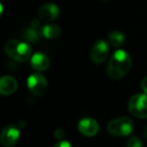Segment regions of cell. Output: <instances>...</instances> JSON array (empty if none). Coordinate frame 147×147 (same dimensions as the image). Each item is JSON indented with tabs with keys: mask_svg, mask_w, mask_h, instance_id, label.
Listing matches in <instances>:
<instances>
[{
	"mask_svg": "<svg viewBox=\"0 0 147 147\" xmlns=\"http://www.w3.org/2000/svg\"><path fill=\"white\" fill-rule=\"evenodd\" d=\"M132 61L124 49H117L112 55L107 67V74L112 80H119L130 71Z\"/></svg>",
	"mask_w": 147,
	"mask_h": 147,
	"instance_id": "cell-1",
	"label": "cell"
},
{
	"mask_svg": "<svg viewBox=\"0 0 147 147\" xmlns=\"http://www.w3.org/2000/svg\"><path fill=\"white\" fill-rule=\"evenodd\" d=\"M4 51L7 55L16 61H26L29 59L31 55V47L25 41L16 40V39H10L6 41L4 45Z\"/></svg>",
	"mask_w": 147,
	"mask_h": 147,
	"instance_id": "cell-2",
	"label": "cell"
},
{
	"mask_svg": "<svg viewBox=\"0 0 147 147\" xmlns=\"http://www.w3.org/2000/svg\"><path fill=\"white\" fill-rule=\"evenodd\" d=\"M109 134L116 137H125L130 135L134 130V123L132 119L127 116H122L113 119L107 125Z\"/></svg>",
	"mask_w": 147,
	"mask_h": 147,
	"instance_id": "cell-3",
	"label": "cell"
},
{
	"mask_svg": "<svg viewBox=\"0 0 147 147\" xmlns=\"http://www.w3.org/2000/svg\"><path fill=\"white\" fill-rule=\"evenodd\" d=\"M128 110L133 116L147 118V94H136L129 100Z\"/></svg>",
	"mask_w": 147,
	"mask_h": 147,
	"instance_id": "cell-4",
	"label": "cell"
},
{
	"mask_svg": "<svg viewBox=\"0 0 147 147\" xmlns=\"http://www.w3.org/2000/svg\"><path fill=\"white\" fill-rule=\"evenodd\" d=\"M27 88L34 96H43L47 90V81L40 73H34L27 79Z\"/></svg>",
	"mask_w": 147,
	"mask_h": 147,
	"instance_id": "cell-5",
	"label": "cell"
},
{
	"mask_svg": "<svg viewBox=\"0 0 147 147\" xmlns=\"http://www.w3.org/2000/svg\"><path fill=\"white\" fill-rule=\"evenodd\" d=\"M20 130L15 125H7L0 134V142L3 147H13L19 140Z\"/></svg>",
	"mask_w": 147,
	"mask_h": 147,
	"instance_id": "cell-6",
	"label": "cell"
},
{
	"mask_svg": "<svg viewBox=\"0 0 147 147\" xmlns=\"http://www.w3.org/2000/svg\"><path fill=\"white\" fill-rule=\"evenodd\" d=\"M109 55V45L105 40L99 39L94 43L91 51V59L95 63H103Z\"/></svg>",
	"mask_w": 147,
	"mask_h": 147,
	"instance_id": "cell-7",
	"label": "cell"
},
{
	"mask_svg": "<svg viewBox=\"0 0 147 147\" xmlns=\"http://www.w3.org/2000/svg\"><path fill=\"white\" fill-rule=\"evenodd\" d=\"M78 129L80 133H82L84 136L87 137H93L99 132V124L95 119L86 117L80 120L78 124Z\"/></svg>",
	"mask_w": 147,
	"mask_h": 147,
	"instance_id": "cell-8",
	"label": "cell"
},
{
	"mask_svg": "<svg viewBox=\"0 0 147 147\" xmlns=\"http://www.w3.org/2000/svg\"><path fill=\"white\" fill-rule=\"evenodd\" d=\"M39 21L37 19L31 22V24L29 26H26L25 28H23L21 36L24 40H26L27 42H37L40 36V26H39Z\"/></svg>",
	"mask_w": 147,
	"mask_h": 147,
	"instance_id": "cell-9",
	"label": "cell"
},
{
	"mask_svg": "<svg viewBox=\"0 0 147 147\" xmlns=\"http://www.w3.org/2000/svg\"><path fill=\"white\" fill-rule=\"evenodd\" d=\"M59 15V8L53 3H45L39 8L38 17L43 21H53Z\"/></svg>",
	"mask_w": 147,
	"mask_h": 147,
	"instance_id": "cell-10",
	"label": "cell"
},
{
	"mask_svg": "<svg viewBox=\"0 0 147 147\" xmlns=\"http://www.w3.org/2000/svg\"><path fill=\"white\" fill-rule=\"evenodd\" d=\"M18 88L16 79L11 76H4L0 80V94L3 96H9L13 94Z\"/></svg>",
	"mask_w": 147,
	"mask_h": 147,
	"instance_id": "cell-11",
	"label": "cell"
},
{
	"mask_svg": "<svg viewBox=\"0 0 147 147\" xmlns=\"http://www.w3.org/2000/svg\"><path fill=\"white\" fill-rule=\"evenodd\" d=\"M30 65L36 71H45L49 67V59L42 53H35L30 57Z\"/></svg>",
	"mask_w": 147,
	"mask_h": 147,
	"instance_id": "cell-12",
	"label": "cell"
},
{
	"mask_svg": "<svg viewBox=\"0 0 147 147\" xmlns=\"http://www.w3.org/2000/svg\"><path fill=\"white\" fill-rule=\"evenodd\" d=\"M61 28L59 25L49 23L40 27V35L47 39H55L61 35Z\"/></svg>",
	"mask_w": 147,
	"mask_h": 147,
	"instance_id": "cell-13",
	"label": "cell"
},
{
	"mask_svg": "<svg viewBox=\"0 0 147 147\" xmlns=\"http://www.w3.org/2000/svg\"><path fill=\"white\" fill-rule=\"evenodd\" d=\"M109 41L114 47L118 49L124 43L125 41V35L120 31H112L109 34Z\"/></svg>",
	"mask_w": 147,
	"mask_h": 147,
	"instance_id": "cell-14",
	"label": "cell"
},
{
	"mask_svg": "<svg viewBox=\"0 0 147 147\" xmlns=\"http://www.w3.org/2000/svg\"><path fill=\"white\" fill-rule=\"evenodd\" d=\"M126 147H142V141L136 136L131 137V138L127 141Z\"/></svg>",
	"mask_w": 147,
	"mask_h": 147,
	"instance_id": "cell-15",
	"label": "cell"
},
{
	"mask_svg": "<svg viewBox=\"0 0 147 147\" xmlns=\"http://www.w3.org/2000/svg\"><path fill=\"white\" fill-rule=\"evenodd\" d=\"M53 147H73V146H71V144L69 141L61 140V141H59V142L55 143V144L53 145Z\"/></svg>",
	"mask_w": 147,
	"mask_h": 147,
	"instance_id": "cell-16",
	"label": "cell"
},
{
	"mask_svg": "<svg viewBox=\"0 0 147 147\" xmlns=\"http://www.w3.org/2000/svg\"><path fill=\"white\" fill-rule=\"evenodd\" d=\"M141 89L144 92V94H147V77H145L141 82Z\"/></svg>",
	"mask_w": 147,
	"mask_h": 147,
	"instance_id": "cell-17",
	"label": "cell"
},
{
	"mask_svg": "<svg viewBox=\"0 0 147 147\" xmlns=\"http://www.w3.org/2000/svg\"><path fill=\"white\" fill-rule=\"evenodd\" d=\"M55 135L57 138L61 139V138H63V137H65V132H63L61 129H57L55 132Z\"/></svg>",
	"mask_w": 147,
	"mask_h": 147,
	"instance_id": "cell-18",
	"label": "cell"
},
{
	"mask_svg": "<svg viewBox=\"0 0 147 147\" xmlns=\"http://www.w3.org/2000/svg\"><path fill=\"white\" fill-rule=\"evenodd\" d=\"M144 135L146 136V138H147V125L145 126V128H144Z\"/></svg>",
	"mask_w": 147,
	"mask_h": 147,
	"instance_id": "cell-19",
	"label": "cell"
},
{
	"mask_svg": "<svg viewBox=\"0 0 147 147\" xmlns=\"http://www.w3.org/2000/svg\"><path fill=\"white\" fill-rule=\"evenodd\" d=\"M104 1H106V0H104Z\"/></svg>",
	"mask_w": 147,
	"mask_h": 147,
	"instance_id": "cell-20",
	"label": "cell"
}]
</instances>
